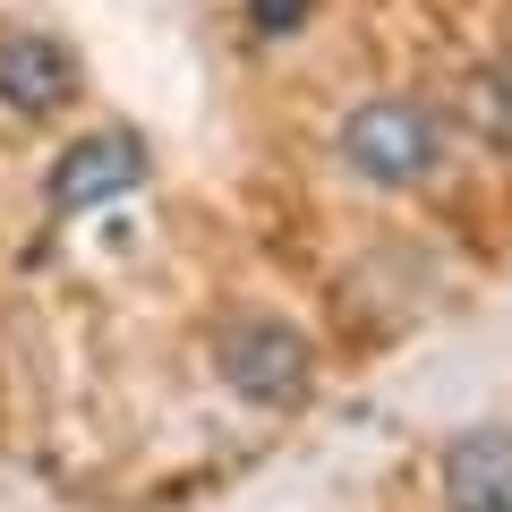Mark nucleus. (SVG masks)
Here are the masks:
<instances>
[{"label":"nucleus","instance_id":"nucleus-6","mask_svg":"<svg viewBox=\"0 0 512 512\" xmlns=\"http://www.w3.org/2000/svg\"><path fill=\"white\" fill-rule=\"evenodd\" d=\"M461 128H478L487 146L512 154V69H478L461 86Z\"/></svg>","mask_w":512,"mask_h":512},{"label":"nucleus","instance_id":"nucleus-4","mask_svg":"<svg viewBox=\"0 0 512 512\" xmlns=\"http://www.w3.org/2000/svg\"><path fill=\"white\" fill-rule=\"evenodd\" d=\"M77 103V52L35 26H0V120H52Z\"/></svg>","mask_w":512,"mask_h":512},{"label":"nucleus","instance_id":"nucleus-2","mask_svg":"<svg viewBox=\"0 0 512 512\" xmlns=\"http://www.w3.org/2000/svg\"><path fill=\"white\" fill-rule=\"evenodd\" d=\"M205 359H214V384L248 410H308L316 402V342L291 325V316L239 308L205 333Z\"/></svg>","mask_w":512,"mask_h":512},{"label":"nucleus","instance_id":"nucleus-5","mask_svg":"<svg viewBox=\"0 0 512 512\" xmlns=\"http://www.w3.org/2000/svg\"><path fill=\"white\" fill-rule=\"evenodd\" d=\"M444 512H512V419H478L436 453Z\"/></svg>","mask_w":512,"mask_h":512},{"label":"nucleus","instance_id":"nucleus-3","mask_svg":"<svg viewBox=\"0 0 512 512\" xmlns=\"http://www.w3.org/2000/svg\"><path fill=\"white\" fill-rule=\"evenodd\" d=\"M137 188H146V146H137L128 128H94V137H77V146L52 163V180H43V214L77 222V214H103V205L137 197Z\"/></svg>","mask_w":512,"mask_h":512},{"label":"nucleus","instance_id":"nucleus-7","mask_svg":"<svg viewBox=\"0 0 512 512\" xmlns=\"http://www.w3.org/2000/svg\"><path fill=\"white\" fill-rule=\"evenodd\" d=\"M308 18H316V0H248V35H256V43H282V35H299Z\"/></svg>","mask_w":512,"mask_h":512},{"label":"nucleus","instance_id":"nucleus-1","mask_svg":"<svg viewBox=\"0 0 512 512\" xmlns=\"http://www.w3.org/2000/svg\"><path fill=\"white\" fill-rule=\"evenodd\" d=\"M333 163L367 197H419L444 163H453V120L427 94H367L333 128Z\"/></svg>","mask_w":512,"mask_h":512}]
</instances>
